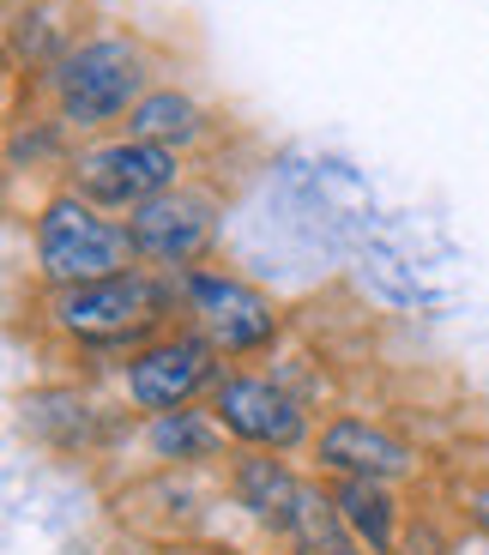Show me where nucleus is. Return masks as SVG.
Listing matches in <instances>:
<instances>
[{
    "instance_id": "4",
    "label": "nucleus",
    "mask_w": 489,
    "mask_h": 555,
    "mask_svg": "<svg viewBox=\"0 0 489 555\" xmlns=\"http://www.w3.org/2000/svg\"><path fill=\"white\" fill-rule=\"evenodd\" d=\"M230 369L236 362L211 345L194 320H176L169 333H157L152 345H140L115 369V399L127 404V416L188 411V404H206Z\"/></svg>"
},
{
    "instance_id": "16",
    "label": "nucleus",
    "mask_w": 489,
    "mask_h": 555,
    "mask_svg": "<svg viewBox=\"0 0 489 555\" xmlns=\"http://www.w3.org/2000/svg\"><path fill=\"white\" fill-rule=\"evenodd\" d=\"M164 555H254V550H242V543H182L176 538Z\"/></svg>"
},
{
    "instance_id": "6",
    "label": "nucleus",
    "mask_w": 489,
    "mask_h": 555,
    "mask_svg": "<svg viewBox=\"0 0 489 555\" xmlns=\"http://www.w3.org/2000/svg\"><path fill=\"white\" fill-rule=\"evenodd\" d=\"M211 416L224 423V435L248 453H308L314 447V404L279 375V369H230L211 392Z\"/></svg>"
},
{
    "instance_id": "12",
    "label": "nucleus",
    "mask_w": 489,
    "mask_h": 555,
    "mask_svg": "<svg viewBox=\"0 0 489 555\" xmlns=\"http://www.w3.org/2000/svg\"><path fill=\"white\" fill-rule=\"evenodd\" d=\"M333 483V507L350 543H363L369 555H399L411 531V507L399 483H369V477H326Z\"/></svg>"
},
{
    "instance_id": "2",
    "label": "nucleus",
    "mask_w": 489,
    "mask_h": 555,
    "mask_svg": "<svg viewBox=\"0 0 489 555\" xmlns=\"http://www.w3.org/2000/svg\"><path fill=\"white\" fill-rule=\"evenodd\" d=\"M145 91H152L145 49L121 30L79 37L55 67L42 73V98H49V109L67 133H103V127L127 121Z\"/></svg>"
},
{
    "instance_id": "5",
    "label": "nucleus",
    "mask_w": 489,
    "mask_h": 555,
    "mask_svg": "<svg viewBox=\"0 0 489 555\" xmlns=\"http://www.w3.org/2000/svg\"><path fill=\"white\" fill-rule=\"evenodd\" d=\"M176 296H182V320H194L236 369L279 350L284 338L279 302L260 284H248L242 272H230V266H188V272H176Z\"/></svg>"
},
{
    "instance_id": "1",
    "label": "nucleus",
    "mask_w": 489,
    "mask_h": 555,
    "mask_svg": "<svg viewBox=\"0 0 489 555\" xmlns=\"http://www.w3.org/2000/svg\"><path fill=\"white\" fill-rule=\"evenodd\" d=\"M182 320V296L176 278L133 266L103 284H79V291H49L42 296V326L85 362H110V375L121 369L140 345L169 333Z\"/></svg>"
},
{
    "instance_id": "13",
    "label": "nucleus",
    "mask_w": 489,
    "mask_h": 555,
    "mask_svg": "<svg viewBox=\"0 0 489 555\" xmlns=\"http://www.w3.org/2000/svg\"><path fill=\"white\" fill-rule=\"evenodd\" d=\"M121 133L169 145V152H188V145H200V139L211 133V115H206V103H200L194 91H182V85H152V91L140 98V109L127 115Z\"/></svg>"
},
{
    "instance_id": "9",
    "label": "nucleus",
    "mask_w": 489,
    "mask_h": 555,
    "mask_svg": "<svg viewBox=\"0 0 489 555\" xmlns=\"http://www.w3.org/2000/svg\"><path fill=\"white\" fill-rule=\"evenodd\" d=\"M308 472L314 477H369V483H417L423 477V453L417 441L381 423V416L363 411H333L314 429V447H308Z\"/></svg>"
},
{
    "instance_id": "17",
    "label": "nucleus",
    "mask_w": 489,
    "mask_h": 555,
    "mask_svg": "<svg viewBox=\"0 0 489 555\" xmlns=\"http://www.w3.org/2000/svg\"><path fill=\"white\" fill-rule=\"evenodd\" d=\"M326 555H369L363 543H338V550H326Z\"/></svg>"
},
{
    "instance_id": "11",
    "label": "nucleus",
    "mask_w": 489,
    "mask_h": 555,
    "mask_svg": "<svg viewBox=\"0 0 489 555\" xmlns=\"http://www.w3.org/2000/svg\"><path fill=\"white\" fill-rule=\"evenodd\" d=\"M133 441H140L152 472H211L236 453L224 423L211 416V404H188V411L164 416H133Z\"/></svg>"
},
{
    "instance_id": "3",
    "label": "nucleus",
    "mask_w": 489,
    "mask_h": 555,
    "mask_svg": "<svg viewBox=\"0 0 489 555\" xmlns=\"http://www.w3.org/2000/svg\"><path fill=\"white\" fill-rule=\"evenodd\" d=\"M133 266H140V254H133L127 223L91 206V199H79L73 188L49 194L30 218V272H37L42 296L103 284V278H121Z\"/></svg>"
},
{
    "instance_id": "7",
    "label": "nucleus",
    "mask_w": 489,
    "mask_h": 555,
    "mask_svg": "<svg viewBox=\"0 0 489 555\" xmlns=\"http://www.w3.org/2000/svg\"><path fill=\"white\" fill-rule=\"evenodd\" d=\"M67 188L79 199H91V206H103L110 218H127L133 206L182 188V152L133 139V133L91 139V145L67 152Z\"/></svg>"
},
{
    "instance_id": "14",
    "label": "nucleus",
    "mask_w": 489,
    "mask_h": 555,
    "mask_svg": "<svg viewBox=\"0 0 489 555\" xmlns=\"http://www.w3.org/2000/svg\"><path fill=\"white\" fill-rule=\"evenodd\" d=\"M67 18H73L67 0H30L25 13L13 18V30H7V37H13V55L49 73L73 49V42H79V30H73Z\"/></svg>"
},
{
    "instance_id": "8",
    "label": "nucleus",
    "mask_w": 489,
    "mask_h": 555,
    "mask_svg": "<svg viewBox=\"0 0 489 555\" xmlns=\"http://www.w3.org/2000/svg\"><path fill=\"white\" fill-rule=\"evenodd\" d=\"M218 194H206V188H194V181H182V188H169V194L145 199V206L127 211V236H133V254H140V266H152V272H188V266H206L211 248H218Z\"/></svg>"
},
{
    "instance_id": "15",
    "label": "nucleus",
    "mask_w": 489,
    "mask_h": 555,
    "mask_svg": "<svg viewBox=\"0 0 489 555\" xmlns=\"http://www.w3.org/2000/svg\"><path fill=\"white\" fill-rule=\"evenodd\" d=\"M460 519L477 531V538H489V477L460 483Z\"/></svg>"
},
{
    "instance_id": "10",
    "label": "nucleus",
    "mask_w": 489,
    "mask_h": 555,
    "mask_svg": "<svg viewBox=\"0 0 489 555\" xmlns=\"http://www.w3.org/2000/svg\"><path fill=\"white\" fill-rule=\"evenodd\" d=\"M218 477H224L230 507H236L254 531H266V538L284 550L291 531H296V519H303V507H308L314 472L303 477L284 453H248V447H236V453L218 465Z\"/></svg>"
}]
</instances>
